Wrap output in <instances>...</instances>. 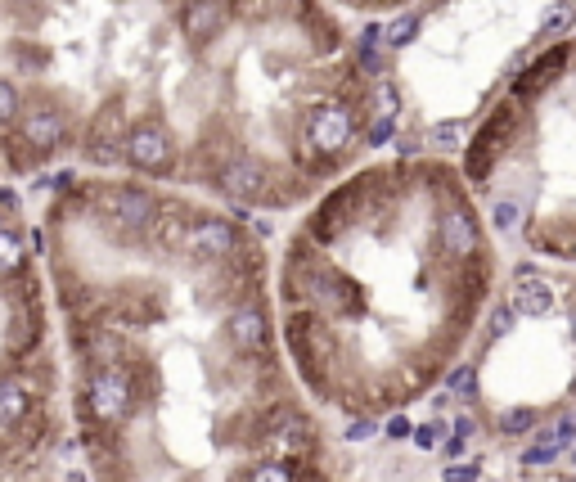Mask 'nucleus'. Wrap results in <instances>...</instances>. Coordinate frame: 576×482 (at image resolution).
<instances>
[{
	"instance_id": "cd10ccee",
	"label": "nucleus",
	"mask_w": 576,
	"mask_h": 482,
	"mask_svg": "<svg viewBox=\"0 0 576 482\" xmlns=\"http://www.w3.org/2000/svg\"><path fill=\"white\" fill-rule=\"evenodd\" d=\"M513 307L509 302H500V307H491V316H486V329H491V338H504V334H513Z\"/></svg>"
},
{
	"instance_id": "a19ab883",
	"label": "nucleus",
	"mask_w": 576,
	"mask_h": 482,
	"mask_svg": "<svg viewBox=\"0 0 576 482\" xmlns=\"http://www.w3.org/2000/svg\"><path fill=\"white\" fill-rule=\"evenodd\" d=\"M572 464H576V446H572Z\"/></svg>"
},
{
	"instance_id": "6ab92c4d",
	"label": "nucleus",
	"mask_w": 576,
	"mask_h": 482,
	"mask_svg": "<svg viewBox=\"0 0 576 482\" xmlns=\"http://www.w3.org/2000/svg\"><path fill=\"white\" fill-rule=\"evenodd\" d=\"M495 428H500V437H531L540 428V410L536 406H509V410H500Z\"/></svg>"
},
{
	"instance_id": "2eb2a0df",
	"label": "nucleus",
	"mask_w": 576,
	"mask_h": 482,
	"mask_svg": "<svg viewBox=\"0 0 576 482\" xmlns=\"http://www.w3.org/2000/svg\"><path fill=\"white\" fill-rule=\"evenodd\" d=\"M36 419V388L27 383V374L5 370L0 374V433L27 428Z\"/></svg>"
},
{
	"instance_id": "ddd939ff",
	"label": "nucleus",
	"mask_w": 576,
	"mask_h": 482,
	"mask_svg": "<svg viewBox=\"0 0 576 482\" xmlns=\"http://www.w3.org/2000/svg\"><path fill=\"white\" fill-rule=\"evenodd\" d=\"M266 451L275 455V460H288V464H302L306 455H315V428L311 419H302L297 410H279L275 428H270L266 437Z\"/></svg>"
},
{
	"instance_id": "a211bd4d",
	"label": "nucleus",
	"mask_w": 576,
	"mask_h": 482,
	"mask_svg": "<svg viewBox=\"0 0 576 482\" xmlns=\"http://www.w3.org/2000/svg\"><path fill=\"white\" fill-rule=\"evenodd\" d=\"M27 271V235L14 226L0 230V284L18 280Z\"/></svg>"
},
{
	"instance_id": "2f4dec72",
	"label": "nucleus",
	"mask_w": 576,
	"mask_h": 482,
	"mask_svg": "<svg viewBox=\"0 0 576 482\" xmlns=\"http://www.w3.org/2000/svg\"><path fill=\"white\" fill-rule=\"evenodd\" d=\"M441 433H446V424H419L414 428V446H419V451H437Z\"/></svg>"
},
{
	"instance_id": "0eeeda50",
	"label": "nucleus",
	"mask_w": 576,
	"mask_h": 482,
	"mask_svg": "<svg viewBox=\"0 0 576 482\" xmlns=\"http://www.w3.org/2000/svg\"><path fill=\"white\" fill-rule=\"evenodd\" d=\"M360 118L365 113L351 100H320L311 109V118H306V145H311V154L320 158L347 154V145L360 136Z\"/></svg>"
},
{
	"instance_id": "37998d69",
	"label": "nucleus",
	"mask_w": 576,
	"mask_h": 482,
	"mask_svg": "<svg viewBox=\"0 0 576 482\" xmlns=\"http://www.w3.org/2000/svg\"><path fill=\"white\" fill-rule=\"evenodd\" d=\"M567 482H576V473H572V478H567Z\"/></svg>"
},
{
	"instance_id": "b1692460",
	"label": "nucleus",
	"mask_w": 576,
	"mask_h": 482,
	"mask_svg": "<svg viewBox=\"0 0 576 482\" xmlns=\"http://www.w3.org/2000/svg\"><path fill=\"white\" fill-rule=\"evenodd\" d=\"M401 113V95H396L392 82H378L374 86V104H369V118H396Z\"/></svg>"
},
{
	"instance_id": "473e14b6",
	"label": "nucleus",
	"mask_w": 576,
	"mask_h": 482,
	"mask_svg": "<svg viewBox=\"0 0 576 482\" xmlns=\"http://www.w3.org/2000/svg\"><path fill=\"white\" fill-rule=\"evenodd\" d=\"M495 230H504V235H509L513 226H518V203H495Z\"/></svg>"
},
{
	"instance_id": "ea45409f",
	"label": "nucleus",
	"mask_w": 576,
	"mask_h": 482,
	"mask_svg": "<svg viewBox=\"0 0 576 482\" xmlns=\"http://www.w3.org/2000/svg\"><path fill=\"white\" fill-rule=\"evenodd\" d=\"M572 343H576V316H572Z\"/></svg>"
},
{
	"instance_id": "9d476101",
	"label": "nucleus",
	"mask_w": 576,
	"mask_h": 482,
	"mask_svg": "<svg viewBox=\"0 0 576 482\" xmlns=\"http://www.w3.org/2000/svg\"><path fill=\"white\" fill-rule=\"evenodd\" d=\"M126 113H122V100H108L104 109L90 118V131H86V163L95 167H117L126 163Z\"/></svg>"
},
{
	"instance_id": "7c9ffc66",
	"label": "nucleus",
	"mask_w": 576,
	"mask_h": 482,
	"mask_svg": "<svg viewBox=\"0 0 576 482\" xmlns=\"http://www.w3.org/2000/svg\"><path fill=\"white\" fill-rule=\"evenodd\" d=\"M554 442L563 446V451H572V446H576V415H572V410H563V415H558V424H554Z\"/></svg>"
},
{
	"instance_id": "72a5a7b5",
	"label": "nucleus",
	"mask_w": 576,
	"mask_h": 482,
	"mask_svg": "<svg viewBox=\"0 0 576 482\" xmlns=\"http://www.w3.org/2000/svg\"><path fill=\"white\" fill-rule=\"evenodd\" d=\"M383 433L392 437V442H405V437H414V424H410V419H405V415H392V419H387V428H383Z\"/></svg>"
},
{
	"instance_id": "5701e85b",
	"label": "nucleus",
	"mask_w": 576,
	"mask_h": 482,
	"mask_svg": "<svg viewBox=\"0 0 576 482\" xmlns=\"http://www.w3.org/2000/svg\"><path fill=\"white\" fill-rule=\"evenodd\" d=\"M576 28V5H554V10L545 14V23H540V32H536V41H554V37H563V32H572Z\"/></svg>"
},
{
	"instance_id": "dca6fc26",
	"label": "nucleus",
	"mask_w": 576,
	"mask_h": 482,
	"mask_svg": "<svg viewBox=\"0 0 576 482\" xmlns=\"http://www.w3.org/2000/svg\"><path fill=\"white\" fill-rule=\"evenodd\" d=\"M225 19H230V0H180V32L194 46L221 37Z\"/></svg>"
},
{
	"instance_id": "c9c22d12",
	"label": "nucleus",
	"mask_w": 576,
	"mask_h": 482,
	"mask_svg": "<svg viewBox=\"0 0 576 482\" xmlns=\"http://www.w3.org/2000/svg\"><path fill=\"white\" fill-rule=\"evenodd\" d=\"M464 437H446V442H441V455H446V464H455L459 460V455H464Z\"/></svg>"
},
{
	"instance_id": "a878e982",
	"label": "nucleus",
	"mask_w": 576,
	"mask_h": 482,
	"mask_svg": "<svg viewBox=\"0 0 576 482\" xmlns=\"http://www.w3.org/2000/svg\"><path fill=\"white\" fill-rule=\"evenodd\" d=\"M392 136H396V118H369V122H365V140H369V149H383Z\"/></svg>"
},
{
	"instance_id": "9b49d317",
	"label": "nucleus",
	"mask_w": 576,
	"mask_h": 482,
	"mask_svg": "<svg viewBox=\"0 0 576 482\" xmlns=\"http://www.w3.org/2000/svg\"><path fill=\"white\" fill-rule=\"evenodd\" d=\"M72 136L68 127V113L63 104H50V100H36V104H23V118H18V140H23L32 154H54L63 149Z\"/></svg>"
},
{
	"instance_id": "4468645a",
	"label": "nucleus",
	"mask_w": 576,
	"mask_h": 482,
	"mask_svg": "<svg viewBox=\"0 0 576 482\" xmlns=\"http://www.w3.org/2000/svg\"><path fill=\"white\" fill-rule=\"evenodd\" d=\"M554 302H558L554 284H549L536 266H518V271H513L509 307H513V316H518V320H545L549 311H554Z\"/></svg>"
},
{
	"instance_id": "423d86ee",
	"label": "nucleus",
	"mask_w": 576,
	"mask_h": 482,
	"mask_svg": "<svg viewBox=\"0 0 576 482\" xmlns=\"http://www.w3.org/2000/svg\"><path fill=\"white\" fill-rule=\"evenodd\" d=\"M518 127H522V109H518V100H504V104H495V109L486 113V127L477 131V140L468 145V154H464V172H468V181H486V176L495 172V163H500L504 149L513 145Z\"/></svg>"
},
{
	"instance_id": "7ed1b4c3",
	"label": "nucleus",
	"mask_w": 576,
	"mask_h": 482,
	"mask_svg": "<svg viewBox=\"0 0 576 482\" xmlns=\"http://www.w3.org/2000/svg\"><path fill=\"white\" fill-rule=\"evenodd\" d=\"M90 208L126 239H144L153 230V221L162 217L158 194H149L144 185H99L90 194Z\"/></svg>"
},
{
	"instance_id": "f257e3e1",
	"label": "nucleus",
	"mask_w": 576,
	"mask_h": 482,
	"mask_svg": "<svg viewBox=\"0 0 576 482\" xmlns=\"http://www.w3.org/2000/svg\"><path fill=\"white\" fill-rule=\"evenodd\" d=\"M140 406V370L126 361H95L81 383V415L95 428H117Z\"/></svg>"
},
{
	"instance_id": "e433bc0d",
	"label": "nucleus",
	"mask_w": 576,
	"mask_h": 482,
	"mask_svg": "<svg viewBox=\"0 0 576 482\" xmlns=\"http://www.w3.org/2000/svg\"><path fill=\"white\" fill-rule=\"evenodd\" d=\"M396 149H401V158H414L423 149V136H401V140H396Z\"/></svg>"
},
{
	"instance_id": "6e6552de",
	"label": "nucleus",
	"mask_w": 576,
	"mask_h": 482,
	"mask_svg": "<svg viewBox=\"0 0 576 482\" xmlns=\"http://www.w3.org/2000/svg\"><path fill=\"white\" fill-rule=\"evenodd\" d=\"M180 163L176 136H171L162 122L140 118L126 131V167H135L140 176H171Z\"/></svg>"
},
{
	"instance_id": "4be33fe9",
	"label": "nucleus",
	"mask_w": 576,
	"mask_h": 482,
	"mask_svg": "<svg viewBox=\"0 0 576 482\" xmlns=\"http://www.w3.org/2000/svg\"><path fill=\"white\" fill-rule=\"evenodd\" d=\"M441 392H450V397H473L477 392V365H450L446 374H441Z\"/></svg>"
},
{
	"instance_id": "393cba45",
	"label": "nucleus",
	"mask_w": 576,
	"mask_h": 482,
	"mask_svg": "<svg viewBox=\"0 0 576 482\" xmlns=\"http://www.w3.org/2000/svg\"><path fill=\"white\" fill-rule=\"evenodd\" d=\"M18 118H23V95H18V86L9 77H0V127H9Z\"/></svg>"
},
{
	"instance_id": "f03ea898",
	"label": "nucleus",
	"mask_w": 576,
	"mask_h": 482,
	"mask_svg": "<svg viewBox=\"0 0 576 482\" xmlns=\"http://www.w3.org/2000/svg\"><path fill=\"white\" fill-rule=\"evenodd\" d=\"M212 185L234 203V208H284L288 194H279V181L261 158L252 154H230L216 167Z\"/></svg>"
},
{
	"instance_id": "79ce46f5",
	"label": "nucleus",
	"mask_w": 576,
	"mask_h": 482,
	"mask_svg": "<svg viewBox=\"0 0 576 482\" xmlns=\"http://www.w3.org/2000/svg\"><path fill=\"white\" fill-rule=\"evenodd\" d=\"M0 230H5V217H0Z\"/></svg>"
},
{
	"instance_id": "c756f323",
	"label": "nucleus",
	"mask_w": 576,
	"mask_h": 482,
	"mask_svg": "<svg viewBox=\"0 0 576 482\" xmlns=\"http://www.w3.org/2000/svg\"><path fill=\"white\" fill-rule=\"evenodd\" d=\"M558 455H563V446H540V442H531L527 451H522V464H527V469H536V464H554Z\"/></svg>"
},
{
	"instance_id": "f8f14e48",
	"label": "nucleus",
	"mask_w": 576,
	"mask_h": 482,
	"mask_svg": "<svg viewBox=\"0 0 576 482\" xmlns=\"http://www.w3.org/2000/svg\"><path fill=\"white\" fill-rule=\"evenodd\" d=\"M225 343H230V352H239V356H266V347H270V316H266V307L261 302H239V307H230L225 311Z\"/></svg>"
},
{
	"instance_id": "4c0bfd02",
	"label": "nucleus",
	"mask_w": 576,
	"mask_h": 482,
	"mask_svg": "<svg viewBox=\"0 0 576 482\" xmlns=\"http://www.w3.org/2000/svg\"><path fill=\"white\" fill-rule=\"evenodd\" d=\"M473 419H468V415H455V437H464V442H468V437H473Z\"/></svg>"
},
{
	"instance_id": "f3484780",
	"label": "nucleus",
	"mask_w": 576,
	"mask_h": 482,
	"mask_svg": "<svg viewBox=\"0 0 576 482\" xmlns=\"http://www.w3.org/2000/svg\"><path fill=\"white\" fill-rule=\"evenodd\" d=\"M563 68H567V46H563V41H558V46H549V50H540V55L522 68L518 82H513V100L522 104V100H536V95H545Z\"/></svg>"
},
{
	"instance_id": "c85d7f7f",
	"label": "nucleus",
	"mask_w": 576,
	"mask_h": 482,
	"mask_svg": "<svg viewBox=\"0 0 576 482\" xmlns=\"http://www.w3.org/2000/svg\"><path fill=\"white\" fill-rule=\"evenodd\" d=\"M477 473H482V464L477 460H455L441 469V482H477Z\"/></svg>"
},
{
	"instance_id": "39448f33",
	"label": "nucleus",
	"mask_w": 576,
	"mask_h": 482,
	"mask_svg": "<svg viewBox=\"0 0 576 482\" xmlns=\"http://www.w3.org/2000/svg\"><path fill=\"white\" fill-rule=\"evenodd\" d=\"M180 257H189L194 266H207V271H221V266H234L243 257V235L234 221L203 212V217H189Z\"/></svg>"
},
{
	"instance_id": "f704fd0d",
	"label": "nucleus",
	"mask_w": 576,
	"mask_h": 482,
	"mask_svg": "<svg viewBox=\"0 0 576 482\" xmlns=\"http://www.w3.org/2000/svg\"><path fill=\"white\" fill-rule=\"evenodd\" d=\"M374 428H378L374 419H356V424H347V433H342V437H347V442H365Z\"/></svg>"
},
{
	"instance_id": "1a4fd4ad",
	"label": "nucleus",
	"mask_w": 576,
	"mask_h": 482,
	"mask_svg": "<svg viewBox=\"0 0 576 482\" xmlns=\"http://www.w3.org/2000/svg\"><path fill=\"white\" fill-rule=\"evenodd\" d=\"M437 248L446 253V262L464 266L482 257V230H477V217L464 199H450L437 217Z\"/></svg>"
},
{
	"instance_id": "aec40b11",
	"label": "nucleus",
	"mask_w": 576,
	"mask_h": 482,
	"mask_svg": "<svg viewBox=\"0 0 576 482\" xmlns=\"http://www.w3.org/2000/svg\"><path fill=\"white\" fill-rule=\"evenodd\" d=\"M239 482H297V464L288 460H275V455H266V460H257L248 473H243Z\"/></svg>"
},
{
	"instance_id": "bb28decb",
	"label": "nucleus",
	"mask_w": 576,
	"mask_h": 482,
	"mask_svg": "<svg viewBox=\"0 0 576 482\" xmlns=\"http://www.w3.org/2000/svg\"><path fill=\"white\" fill-rule=\"evenodd\" d=\"M459 131H464V122H437V127L428 131V145L432 149H455L459 145Z\"/></svg>"
},
{
	"instance_id": "58836bf2",
	"label": "nucleus",
	"mask_w": 576,
	"mask_h": 482,
	"mask_svg": "<svg viewBox=\"0 0 576 482\" xmlns=\"http://www.w3.org/2000/svg\"><path fill=\"white\" fill-rule=\"evenodd\" d=\"M68 482H86V473H81V469H72V473H68Z\"/></svg>"
},
{
	"instance_id": "412c9836",
	"label": "nucleus",
	"mask_w": 576,
	"mask_h": 482,
	"mask_svg": "<svg viewBox=\"0 0 576 482\" xmlns=\"http://www.w3.org/2000/svg\"><path fill=\"white\" fill-rule=\"evenodd\" d=\"M419 28H423L419 14H401V19H392V23L383 28V46H387V50H405L414 37H419Z\"/></svg>"
},
{
	"instance_id": "20e7f679",
	"label": "nucleus",
	"mask_w": 576,
	"mask_h": 482,
	"mask_svg": "<svg viewBox=\"0 0 576 482\" xmlns=\"http://www.w3.org/2000/svg\"><path fill=\"white\" fill-rule=\"evenodd\" d=\"M288 347L297 356V370L302 379L311 383L315 392L329 388V370H333V356H338V343H333V329L320 320V311H293L288 316Z\"/></svg>"
}]
</instances>
